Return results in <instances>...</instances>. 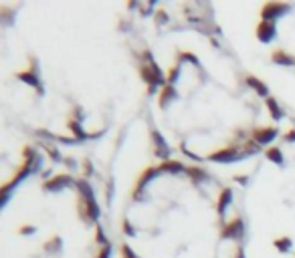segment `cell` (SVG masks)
I'll list each match as a JSON object with an SVG mask.
<instances>
[{
    "label": "cell",
    "instance_id": "6da1fadb",
    "mask_svg": "<svg viewBox=\"0 0 295 258\" xmlns=\"http://www.w3.org/2000/svg\"><path fill=\"white\" fill-rule=\"evenodd\" d=\"M289 4H281V2H267L265 6H263V10H261V17H263V20H267V22H273V20H277V18H281L285 15V12H289Z\"/></svg>",
    "mask_w": 295,
    "mask_h": 258
},
{
    "label": "cell",
    "instance_id": "7a4b0ae2",
    "mask_svg": "<svg viewBox=\"0 0 295 258\" xmlns=\"http://www.w3.org/2000/svg\"><path fill=\"white\" fill-rule=\"evenodd\" d=\"M79 216L85 222H95L99 218V206L95 204V200H81V204H79Z\"/></svg>",
    "mask_w": 295,
    "mask_h": 258
},
{
    "label": "cell",
    "instance_id": "3957f363",
    "mask_svg": "<svg viewBox=\"0 0 295 258\" xmlns=\"http://www.w3.org/2000/svg\"><path fill=\"white\" fill-rule=\"evenodd\" d=\"M243 228H245V224H243V220L240 218H233L231 222H226L224 226H222V238H239L240 234H243Z\"/></svg>",
    "mask_w": 295,
    "mask_h": 258
},
{
    "label": "cell",
    "instance_id": "277c9868",
    "mask_svg": "<svg viewBox=\"0 0 295 258\" xmlns=\"http://www.w3.org/2000/svg\"><path fill=\"white\" fill-rule=\"evenodd\" d=\"M237 157H240V152L233 145L231 147H222V149H219V152L210 154L212 161H222V164H226V161H235Z\"/></svg>",
    "mask_w": 295,
    "mask_h": 258
},
{
    "label": "cell",
    "instance_id": "5b68a950",
    "mask_svg": "<svg viewBox=\"0 0 295 258\" xmlns=\"http://www.w3.org/2000/svg\"><path fill=\"white\" fill-rule=\"evenodd\" d=\"M275 138H277V129H275V127H261V129H255V131H253L255 143H261V145L271 143Z\"/></svg>",
    "mask_w": 295,
    "mask_h": 258
},
{
    "label": "cell",
    "instance_id": "8992f818",
    "mask_svg": "<svg viewBox=\"0 0 295 258\" xmlns=\"http://www.w3.org/2000/svg\"><path fill=\"white\" fill-rule=\"evenodd\" d=\"M277 34V29H275V22H267V20H261L259 26H257V36L263 43H269V40Z\"/></svg>",
    "mask_w": 295,
    "mask_h": 258
},
{
    "label": "cell",
    "instance_id": "52a82bcc",
    "mask_svg": "<svg viewBox=\"0 0 295 258\" xmlns=\"http://www.w3.org/2000/svg\"><path fill=\"white\" fill-rule=\"evenodd\" d=\"M69 182H71L69 175H57V178H53V180L45 182V184H43V188H45V189H49V192H57V189L65 188Z\"/></svg>",
    "mask_w": 295,
    "mask_h": 258
},
{
    "label": "cell",
    "instance_id": "ba28073f",
    "mask_svg": "<svg viewBox=\"0 0 295 258\" xmlns=\"http://www.w3.org/2000/svg\"><path fill=\"white\" fill-rule=\"evenodd\" d=\"M231 200H233V189H231V188L222 189V192H221V198H219V206H217V210H219L221 216L224 214V210H226V206L231 204Z\"/></svg>",
    "mask_w": 295,
    "mask_h": 258
},
{
    "label": "cell",
    "instance_id": "9c48e42d",
    "mask_svg": "<svg viewBox=\"0 0 295 258\" xmlns=\"http://www.w3.org/2000/svg\"><path fill=\"white\" fill-rule=\"evenodd\" d=\"M152 139L156 141V154L162 155V157H166V155H168V145H166V141H164L162 138H160L158 131H152Z\"/></svg>",
    "mask_w": 295,
    "mask_h": 258
},
{
    "label": "cell",
    "instance_id": "30bf717a",
    "mask_svg": "<svg viewBox=\"0 0 295 258\" xmlns=\"http://www.w3.org/2000/svg\"><path fill=\"white\" fill-rule=\"evenodd\" d=\"M160 172H168V173H178V172H182L184 170V166L180 164V161H164V164H160V168H158Z\"/></svg>",
    "mask_w": 295,
    "mask_h": 258
},
{
    "label": "cell",
    "instance_id": "8fae6325",
    "mask_svg": "<svg viewBox=\"0 0 295 258\" xmlns=\"http://www.w3.org/2000/svg\"><path fill=\"white\" fill-rule=\"evenodd\" d=\"M174 97H176V93H174V87H172V85L162 87V93H160V105L166 107Z\"/></svg>",
    "mask_w": 295,
    "mask_h": 258
},
{
    "label": "cell",
    "instance_id": "7c38bea8",
    "mask_svg": "<svg viewBox=\"0 0 295 258\" xmlns=\"http://www.w3.org/2000/svg\"><path fill=\"white\" fill-rule=\"evenodd\" d=\"M247 83L255 89V91H257L259 95H263V97H267V95H269V89H267L263 83H261V81L259 79H255V77H247Z\"/></svg>",
    "mask_w": 295,
    "mask_h": 258
},
{
    "label": "cell",
    "instance_id": "4fadbf2b",
    "mask_svg": "<svg viewBox=\"0 0 295 258\" xmlns=\"http://www.w3.org/2000/svg\"><path fill=\"white\" fill-rule=\"evenodd\" d=\"M267 107H269V111H271V115H273L275 119H281V117H283V111H281V107L277 105V101H275V99L267 97Z\"/></svg>",
    "mask_w": 295,
    "mask_h": 258
},
{
    "label": "cell",
    "instance_id": "5bb4252c",
    "mask_svg": "<svg viewBox=\"0 0 295 258\" xmlns=\"http://www.w3.org/2000/svg\"><path fill=\"white\" fill-rule=\"evenodd\" d=\"M267 157H269L271 161H275V164H283V154H281L279 147H269V149H267Z\"/></svg>",
    "mask_w": 295,
    "mask_h": 258
},
{
    "label": "cell",
    "instance_id": "9a60e30c",
    "mask_svg": "<svg viewBox=\"0 0 295 258\" xmlns=\"http://www.w3.org/2000/svg\"><path fill=\"white\" fill-rule=\"evenodd\" d=\"M273 61H275V63H281V65H291V63H293V59L287 55L285 51H275V52H273Z\"/></svg>",
    "mask_w": 295,
    "mask_h": 258
},
{
    "label": "cell",
    "instance_id": "2e32d148",
    "mask_svg": "<svg viewBox=\"0 0 295 258\" xmlns=\"http://www.w3.org/2000/svg\"><path fill=\"white\" fill-rule=\"evenodd\" d=\"M186 172H188V175H190V178H192L194 182H203V180L206 178V173H204L203 170H200V168H188Z\"/></svg>",
    "mask_w": 295,
    "mask_h": 258
},
{
    "label": "cell",
    "instance_id": "e0dca14e",
    "mask_svg": "<svg viewBox=\"0 0 295 258\" xmlns=\"http://www.w3.org/2000/svg\"><path fill=\"white\" fill-rule=\"evenodd\" d=\"M18 79H20V81H26V85L38 87V79H37V75H33V73H18Z\"/></svg>",
    "mask_w": 295,
    "mask_h": 258
},
{
    "label": "cell",
    "instance_id": "ac0fdd59",
    "mask_svg": "<svg viewBox=\"0 0 295 258\" xmlns=\"http://www.w3.org/2000/svg\"><path fill=\"white\" fill-rule=\"evenodd\" d=\"M275 248H279L281 252H287V250L291 248V240H289V238H279V240H275Z\"/></svg>",
    "mask_w": 295,
    "mask_h": 258
},
{
    "label": "cell",
    "instance_id": "d6986e66",
    "mask_svg": "<svg viewBox=\"0 0 295 258\" xmlns=\"http://www.w3.org/2000/svg\"><path fill=\"white\" fill-rule=\"evenodd\" d=\"M59 248H61V238H59V236H55L51 242L45 244V250H55V252H57Z\"/></svg>",
    "mask_w": 295,
    "mask_h": 258
},
{
    "label": "cell",
    "instance_id": "ffe728a7",
    "mask_svg": "<svg viewBox=\"0 0 295 258\" xmlns=\"http://www.w3.org/2000/svg\"><path fill=\"white\" fill-rule=\"evenodd\" d=\"M69 127H71L73 133H75V139L85 138V133H83V129H81V125H79V123H75V121H69Z\"/></svg>",
    "mask_w": 295,
    "mask_h": 258
},
{
    "label": "cell",
    "instance_id": "44dd1931",
    "mask_svg": "<svg viewBox=\"0 0 295 258\" xmlns=\"http://www.w3.org/2000/svg\"><path fill=\"white\" fill-rule=\"evenodd\" d=\"M122 256H124V258H138L136 254H133V250L128 246V244H124V246H122Z\"/></svg>",
    "mask_w": 295,
    "mask_h": 258
},
{
    "label": "cell",
    "instance_id": "7402d4cb",
    "mask_svg": "<svg viewBox=\"0 0 295 258\" xmlns=\"http://www.w3.org/2000/svg\"><path fill=\"white\" fill-rule=\"evenodd\" d=\"M110 252H111V248H110V244H107V246L101 248V252L97 254V258H110Z\"/></svg>",
    "mask_w": 295,
    "mask_h": 258
},
{
    "label": "cell",
    "instance_id": "603a6c76",
    "mask_svg": "<svg viewBox=\"0 0 295 258\" xmlns=\"http://www.w3.org/2000/svg\"><path fill=\"white\" fill-rule=\"evenodd\" d=\"M124 232L129 234V236H133V234H136V230H133V226L129 222H124Z\"/></svg>",
    "mask_w": 295,
    "mask_h": 258
},
{
    "label": "cell",
    "instance_id": "cb8c5ba5",
    "mask_svg": "<svg viewBox=\"0 0 295 258\" xmlns=\"http://www.w3.org/2000/svg\"><path fill=\"white\" fill-rule=\"evenodd\" d=\"M33 232H35L33 226H22V230H20V234H33Z\"/></svg>",
    "mask_w": 295,
    "mask_h": 258
},
{
    "label": "cell",
    "instance_id": "d4e9b609",
    "mask_svg": "<svg viewBox=\"0 0 295 258\" xmlns=\"http://www.w3.org/2000/svg\"><path fill=\"white\" fill-rule=\"evenodd\" d=\"M285 139H287V141H295V129H291V131L285 135Z\"/></svg>",
    "mask_w": 295,
    "mask_h": 258
},
{
    "label": "cell",
    "instance_id": "484cf974",
    "mask_svg": "<svg viewBox=\"0 0 295 258\" xmlns=\"http://www.w3.org/2000/svg\"><path fill=\"white\" fill-rule=\"evenodd\" d=\"M158 20H162V22H166L168 18H166V12H158Z\"/></svg>",
    "mask_w": 295,
    "mask_h": 258
}]
</instances>
